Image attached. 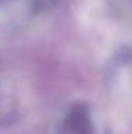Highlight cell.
<instances>
[{"label":"cell","mask_w":132,"mask_h":134,"mask_svg":"<svg viewBox=\"0 0 132 134\" xmlns=\"http://www.w3.org/2000/svg\"><path fill=\"white\" fill-rule=\"evenodd\" d=\"M2 2H6V0H0V3H2Z\"/></svg>","instance_id":"7a4b0ae2"},{"label":"cell","mask_w":132,"mask_h":134,"mask_svg":"<svg viewBox=\"0 0 132 134\" xmlns=\"http://www.w3.org/2000/svg\"><path fill=\"white\" fill-rule=\"evenodd\" d=\"M58 134H109V130L97 108L78 101L67 108Z\"/></svg>","instance_id":"6da1fadb"}]
</instances>
